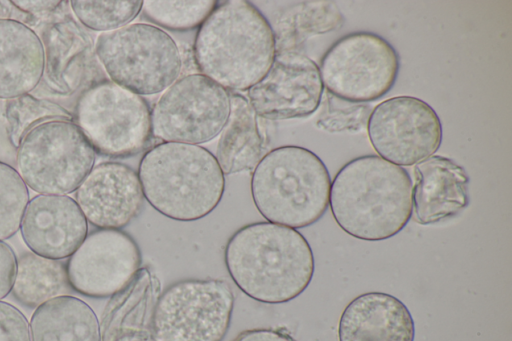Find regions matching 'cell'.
Wrapping results in <instances>:
<instances>
[{"mask_svg":"<svg viewBox=\"0 0 512 341\" xmlns=\"http://www.w3.org/2000/svg\"><path fill=\"white\" fill-rule=\"evenodd\" d=\"M224 261L236 286L266 304L298 297L309 286L315 270L306 238L296 229L268 221L247 224L233 233Z\"/></svg>","mask_w":512,"mask_h":341,"instance_id":"obj_1","label":"cell"},{"mask_svg":"<svg viewBox=\"0 0 512 341\" xmlns=\"http://www.w3.org/2000/svg\"><path fill=\"white\" fill-rule=\"evenodd\" d=\"M412 179L403 168L377 155L356 157L331 181L329 205L348 235L381 241L398 234L412 216Z\"/></svg>","mask_w":512,"mask_h":341,"instance_id":"obj_2","label":"cell"},{"mask_svg":"<svg viewBox=\"0 0 512 341\" xmlns=\"http://www.w3.org/2000/svg\"><path fill=\"white\" fill-rule=\"evenodd\" d=\"M275 56L270 23L246 0L220 3L196 33L197 67L227 90L248 91L267 74Z\"/></svg>","mask_w":512,"mask_h":341,"instance_id":"obj_3","label":"cell"},{"mask_svg":"<svg viewBox=\"0 0 512 341\" xmlns=\"http://www.w3.org/2000/svg\"><path fill=\"white\" fill-rule=\"evenodd\" d=\"M137 173L147 202L176 221H196L209 215L225 190L216 157L200 145L157 144L142 156Z\"/></svg>","mask_w":512,"mask_h":341,"instance_id":"obj_4","label":"cell"},{"mask_svg":"<svg viewBox=\"0 0 512 341\" xmlns=\"http://www.w3.org/2000/svg\"><path fill=\"white\" fill-rule=\"evenodd\" d=\"M250 188L255 207L268 222L298 229L314 224L326 212L331 178L315 153L286 145L261 158Z\"/></svg>","mask_w":512,"mask_h":341,"instance_id":"obj_5","label":"cell"},{"mask_svg":"<svg viewBox=\"0 0 512 341\" xmlns=\"http://www.w3.org/2000/svg\"><path fill=\"white\" fill-rule=\"evenodd\" d=\"M95 53L112 82L140 96L163 92L182 70L177 43L166 31L148 23H130L100 33Z\"/></svg>","mask_w":512,"mask_h":341,"instance_id":"obj_6","label":"cell"},{"mask_svg":"<svg viewBox=\"0 0 512 341\" xmlns=\"http://www.w3.org/2000/svg\"><path fill=\"white\" fill-rule=\"evenodd\" d=\"M96 152L72 120H51L32 128L16 153V170L40 195L76 191L95 164Z\"/></svg>","mask_w":512,"mask_h":341,"instance_id":"obj_7","label":"cell"},{"mask_svg":"<svg viewBox=\"0 0 512 341\" xmlns=\"http://www.w3.org/2000/svg\"><path fill=\"white\" fill-rule=\"evenodd\" d=\"M74 122L94 151L110 158L141 152L151 137V110L145 99L111 80L90 85L79 96Z\"/></svg>","mask_w":512,"mask_h":341,"instance_id":"obj_8","label":"cell"},{"mask_svg":"<svg viewBox=\"0 0 512 341\" xmlns=\"http://www.w3.org/2000/svg\"><path fill=\"white\" fill-rule=\"evenodd\" d=\"M230 285L221 279H186L168 286L152 314L154 341H222L234 308Z\"/></svg>","mask_w":512,"mask_h":341,"instance_id":"obj_9","label":"cell"},{"mask_svg":"<svg viewBox=\"0 0 512 341\" xmlns=\"http://www.w3.org/2000/svg\"><path fill=\"white\" fill-rule=\"evenodd\" d=\"M399 56L383 37L366 31L342 36L320 62L323 86L333 96L351 103L372 102L393 87Z\"/></svg>","mask_w":512,"mask_h":341,"instance_id":"obj_10","label":"cell"},{"mask_svg":"<svg viewBox=\"0 0 512 341\" xmlns=\"http://www.w3.org/2000/svg\"><path fill=\"white\" fill-rule=\"evenodd\" d=\"M230 92L201 73L178 78L151 109V132L164 142L199 145L217 137L228 122Z\"/></svg>","mask_w":512,"mask_h":341,"instance_id":"obj_11","label":"cell"},{"mask_svg":"<svg viewBox=\"0 0 512 341\" xmlns=\"http://www.w3.org/2000/svg\"><path fill=\"white\" fill-rule=\"evenodd\" d=\"M367 132L377 154L400 167L431 157L443 136L436 111L413 96H395L376 105L368 118Z\"/></svg>","mask_w":512,"mask_h":341,"instance_id":"obj_12","label":"cell"},{"mask_svg":"<svg viewBox=\"0 0 512 341\" xmlns=\"http://www.w3.org/2000/svg\"><path fill=\"white\" fill-rule=\"evenodd\" d=\"M141 251L136 241L117 229L87 234L66 262L72 290L92 298H106L124 290L140 269Z\"/></svg>","mask_w":512,"mask_h":341,"instance_id":"obj_13","label":"cell"},{"mask_svg":"<svg viewBox=\"0 0 512 341\" xmlns=\"http://www.w3.org/2000/svg\"><path fill=\"white\" fill-rule=\"evenodd\" d=\"M324 86L318 65L303 53H276L267 74L247 91L258 117L268 120L304 118L320 105Z\"/></svg>","mask_w":512,"mask_h":341,"instance_id":"obj_14","label":"cell"},{"mask_svg":"<svg viewBox=\"0 0 512 341\" xmlns=\"http://www.w3.org/2000/svg\"><path fill=\"white\" fill-rule=\"evenodd\" d=\"M144 199L138 173L115 161L94 165L75 191L87 222L99 229L124 228L139 215Z\"/></svg>","mask_w":512,"mask_h":341,"instance_id":"obj_15","label":"cell"},{"mask_svg":"<svg viewBox=\"0 0 512 341\" xmlns=\"http://www.w3.org/2000/svg\"><path fill=\"white\" fill-rule=\"evenodd\" d=\"M19 230L31 252L63 260L86 238L88 222L72 197L37 195L29 200Z\"/></svg>","mask_w":512,"mask_h":341,"instance_id":"obj_16","label":"cell"},{"mask_svg":"<svg viewBox=\"0 0 512 341\" xmlns=\"http://www.w3.org/2000/svg\"><path fill=\"white\" fill-rule=\"evenodd\" d=\"M412 212L421 225L451 218L469 204V176L450 158L432 155L414 167Z\"/></svg>","mask_w":512,"mask_h":341,"instance_id":"obj_17","label":"cell"},{"mask_svg":"<svg viewBox=\"0 0 512 341\" xmlns=\"http://www.w3.org/2000/svg\"><path fill=\"white\" fill-rule=\"evenodd\" d=\"M415 325L406 305L384 292L363 293L343 310L339 341H414Z\"/></svg>","mask_w":512,"mask_h":341,"instance_id":"obj_18","label":"cell"},{"mask_svg":"<svg viewBox=\"0 0 512 341\" xmlns=\"http://www.w3.org/2000/svg\"><path fill=\"white\" fill-rule=\"evenodd\" d=\"M41 38L26 24L0 18V99L29 94L44 74Z\"/></svg>","mask_w":512,"mask_h":341,"instance_id":"obj_19","label":"cell"},{"mask_svg":"<svg viewBox=\"0 0 512 341\" xmlns=\"http://www.w3.org/2000/svg\"><path fill=\"white\" fill-rule=\"evenodd\" d=\"M87 37L73 20L54 23L43 32L44 74L60 94L73 93L82 82L91 48Z\"/></svg>","mask_w":512,"mask_h":341,"instance_id":"obj_20","label":"cell"},{"mask_svg":"<svg viewBox=\"0 0 512 341\" xmlns=\"http://www.w3.org/2000/svg\"><path fill=\"white\" fill-rule=\"evenodd\" d=\"M29 327L31 341H101L94 310L71 295H61L38 306Z\"/></svg>","mask_w":512,"mask_h":341,"instance_id":"obj_21","label":"cell"},{"mask_svg":"<svg viewBox=\"0 0 512 341\" xmlns=\"http://www.w3.org/2000/svg\"><path fill=\"white\" fill-rule=\"evenodd\" d=\"M231 110L216 150V160L223 174H235L255 168L264 156L265 141L257 115L248 99L230 93Z\"/></svg>","mask_w":512,"mask_h":341,"instance_id":"obj_22","label":"cell"},{"mask_svg":"<svg viewBox=\"0 0 512 341\" xmlns=\"http://www.w3.org/2000/svg\"><path fill=\"white\" fill-rule=\"evenodd\" d=\"M70 287L66 263L39 256L31 251L17 258V271L12 287L13 297L22 305L37 308L46 301L68 295Z\"/></svg>","mask_w":512,"mask_h":341,"instance_id":"obj_23","label":"cell"},{"mask_svg":"<svg viewBox=\"0 0 512 341\" xmlns=\"http://www.w3.org/2000/svg\"><path fill=\"white\" fill-rule=\"evenodd\" d=\"M218 2L213 0H146L142 15L151 23L174 31L199 28Z\"/></svg>","mask_w":512,"mask_h":341,"instance_id":"obj_24","label":"cell"},{"mask_svg":"<svg viewBox=\"0 0 512 341\" xmlns=\"http://www.w3.org/2000/svg\"><path fill=\"white\" fill-rule=\"evenodd\" d=\"M10 142L18 147L35 126L51 120H71V114L59 104L25 94L9 100L6 107Z\"/></svg>","mask_w":512,"mask_h":341,"instance_id":"obj_25","label":"cell"},{"mask_svg":"<svg viewBox=\"0 0 512 341\" xmlns=\"http://www.w3.org/2000/svg\"><path fill=\"white\" fill-rule=\"evenodd\" d=\"M143 1L72 0L74 15L86 28L101 33L113 31L132 22L141 12Z\"/></svg>","mask_w":512,"mask_h":341,"instance_id":"obj_26","label":"cell"},{"mask_svg":"<svg viewBox=\"0 0 512 341\" xmlns=\"http://www.w3.org/2000/svg\"><path fill=\"white\" fill-rule=\"evenodd\" d=\"M28 202V187L18 171L0 161V240L10 238L20 229Z\"/></svg>","mask_w":512,"mask_h":341,"instance_id":"obj_27","label":"cell"},{"mask_svg":"<svg viewBox=\"0 0 512 341\" xmlns=\"http://www.w3.org/2000/svg\"><path fill=\"white\" fill-rule=\"evenodd\" d=\"M0 341H31L29 322L12 304L0 300Z\"/></svg>","mask_w":512,"mask_h":341,"instance_id":"obj_28","label":"cell"},{"mask_svg":"<svg viewBox=\"0 0 512 341\" xmlns=\"http://www.w3.org/2000/svg\"><path fill=\"white\" fill-rule=\"evenodd\" d=\"M365 106L350 107L349 110L340 108L319 120V124L328 131H342L361 127L365 120Z\"/></svg>","mask_w":512,"mask_h":341,"instance_id":"obj_29","label":"cell"},{"mask_svg":"<svg viewBox=\"0 0 512 341\" xmlns=\"http://www.w3.org/2000/svg\"><path fill=\"white\" fill-rule=\"evenodd\" d=\"M17 271V257L13 249L0 240V300L12 290Z\"/></svg>","mask_w":512,"mask_h":341,"instance_id":"obj_30","label":"cell"},{"mask_svg":"<svg viewBox=\"0 0 512 341\" xmlns=\"http://www.w3.org/2000/svg\"><path fill=\"white\" fill-rule=\"evenodd\" d=\"M233 341H294L289 335L273 329H252L240 333Z\"/></svg>","mask_w":512,"mask_h":341,"instance_id":"obj_31","label":"cell"},{"mask_svg":"<svg viewBox=\"0 0 512 341\" xmlns=\"http://www.w3.org/2000/svg\"><path fill=\"white\" fill-rule=\"evenodd\" d=\"M17 8L31 14L49 13L62 3L61 1H12Z\"/></svg>","mask_w":512,"mask_h":341,"instance_id":"obj_32","label":"cell"},{"mask_svg":"<svg viewBox=\"0 0 512 341\" xmlns=\"http://www.w3.org/2000/svg\"><path fill=\"white\" fill-rule=\"evenodd\" d=\"M115 341H154L152 335L145 331H128L120 335Z\"/></svg>","mask_w":512,"mask_h":341,"instance_id":"obj_33","label":"cell"}]
</instances>
